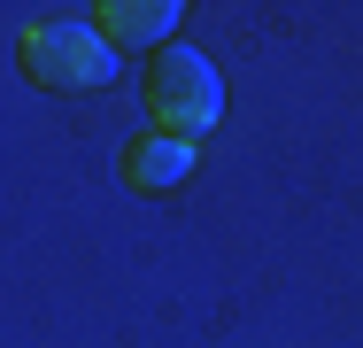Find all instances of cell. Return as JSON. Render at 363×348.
Returning <instances> with one entry per match:
<instances>
[{"label":"cell","instance_id":"obj_1","mask_svg":"<svg viewBox=\"0 0 363 348\" xmlns=\"http://www.w3.org/2000/svg\"><path fill=\"white\" fill-rule=\"evenodd\" d=\"M147 109L170 139H201L209 124L224 116V85H217V62L194 55V47H162L155 70H147Z\"/></svg>","mask_w":363,"mask_h":348},{"label":"cell","instance_id":"obj_2","mask_svg":"<svg viewBox=\"0 0 363 348\" xmlns=\"http://www.w3.org/2000/svg\"><path fill=\"white\" fill-rule=\"evenodd\" d=\"M23 70L62 93H101V85H116V47L93 23H39V31H23Z\"/></svg>","mask_w":363,"mask_h":348},{"label":"cell","instance_id":"obj_3","mask_svg":"<svg viewBox=\"0 0 363 348\" xmlns=\"http://www.w3.org/2000/svg\"><path fill=\"white\" fill-rule=\"evenodd\" d=\"M93 16H101L93 31L124 55V47H170V31H178L186 8H178V0H108V8H93Z\"/></svg>","mask_w":363,"mask_h":348},{"label":"cell","instance_id":"obj_4","mask_svg":"<svg viewBox=\"0 0 363 348\" xmlns=\"http://www.w3.org/2000/svg\"><path fill=\"white\" fill-rule=\"evenodd\" d=\"M124 178L140 186V194H178L186 178H194V139H132V155H124Z\"/></svg>","mask_w":363,"mask_h":348}]
</instances>
